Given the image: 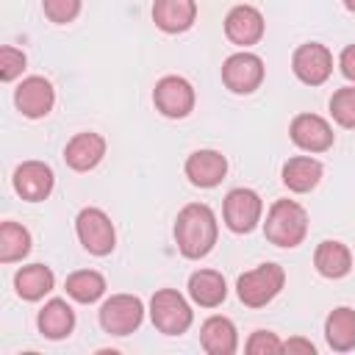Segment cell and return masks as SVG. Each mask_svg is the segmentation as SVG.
<instances>
[{"instance_id": "5b68a950", "label": "cell", "mask_w": 355, "mask_h": 355, "mask_svg": "<svg viewBox=\"0 0 355 355\" xmlns=\"http://www.w3.org/2000/svg\"><path fill=\"white\" fill-rule=\"evenodd\" d=\"M144 319V305L136 294H114L100 305V327L111 336L133 333Z\"/></svg>"}, {"instance_id": "44dd1931", "label": "cell", "mask_w": 355, "mask_h": 355, "mask_svg": "<svg viewBox=\"0 0 355 355\" xmlns=\"http://www.w3.org/2000/svg\"><path fill=\"white\" fill-rule=\"evenodd\" d=\"M55 286V275L50 266L44 263H31V266H22L17 275H14V288L22 300L28 302H36L42 300L44 294H50Z\"/></svg>"}, {"instance_id": "7c38bea8", "label": "cell", "mask_w": 355, "mask_h": 355, "mask_svg": "<svg viewBox=\"0 0 355 355\" xmlns=\"http://www.w3.org/2000/svg\"><path fill=\"white\" fill-rule=\"evenodd\" d=\"M288 133H291V141L305 153H324L336 141V133H333L330 122L319 114H297L291 119Z\"/></svg>"}, {"instance_id": "484cf974", "label": "cell", "mask_w": 355, "mask_h": 355, "mask_svg": "<svg viewBox=\"0 0 355 355\" xmlns=\"http://www.w3.org/2000/svg\"><path fill=\"white\" fill-rule=\"evenodd\" d=\"M31 252V233L19 222H3L0 225V261L14 263L22 261Z\"/></svg>"}, {"instance_id": "8fae6325", "label": "cell", "mask_w": 355, "mask_h": 355, "mask_svg": "<svg viewBox=\"0 0 355 355\" xmlns=\"http://www.w3.org/2000/svg\"><path fill=\"white\" fill-rule=\"evenodd\" d=\"M14 103H17V108H19L22 116H28V119H42V116H47V114L53 111V105H55V89H53V83H50L47 78L31 75V78H25V80L17 86Z\"/></svg>"}, {"instance_id": "d6986e66", "label": "cell", "mask_w": 355, "mask_h": 355, "mask_svg": "<svg viewBox=\"0 0 355 355\" xmlns=\"http://www.w3.org/2000/svg\"><path fill=\"white\" fill-rule=\"evenodd\" d=\"M36 324H39V333L50 341H58V338H67L75 327V311L69 308L67 300H50L44 302V308L39 311L36 316Z\"/></svg>"}, {"instance_id": "d4e9b609", "label": "cell", "mask_w": 355, "mask_h": 355, "mask_svg": "<svg viewBox=\"0 0 355 355\" xmlns=\"http://www.w3.org/2000/svg\"><path fill=\"white\" fill-rule=\"evenodd\" d=\"M64 288L75 302L89 305V302H97L105 294V277L100 272H94V269H78V272H72L67 277Z\"/></svg>"}, {"instance_id": "f1b7e54d", "label": "cell", "mask_w": 355, "mask_h": 355, "mask_svg": "<svg viewBox=\"0 0 355 355\" xmlns=\"http://www.w3.org/2000/svg\"><path fill=\"white\" fill-rule=\"evenodd\" d=\"M44 17L55 25H67L80 14V0H42Z\"/></svg>"}, {"instance_id": "2e32d148", "label": "cell", "mask_w": 355, "mask_h": 355, "mask_svg": "<svg viewBox=\"0 0 355 355\" xmlns=\"http://www.w3.org/2000/svg\"><path fill=\"white\" fill-rule=\"evenodd\" d=\"M105 155V139L100 133H92V130H83V133H75L67 147H64V161L69 169L75 172H89L94 169Z\"/></svg>"}, {"instance_id": "f546056e", "label": "cell", "mask_w": 355, "mask_h": 355, "mask_svg": "<svg viewBox=\"0 0 355 355\" xmlns=\"http://www.w3.org/2000/svg\"><path fill=\"white\" fill-rule=\"evenodd\" d=\"M250 355H277L283 352V341L269 333V330H255L250 338H247V347H244Z\"/></svg>"}, {"instance_id": "1f68e13d", "label": "cell", "mask_w": 355, "mask_h": 355, "mask_svg": "<svg viewBox=\"0 0 355 355\" xmlns=\"http://www.w3.org/2000/svg\"><path fill=\"white\" fill-rule=\"evenodd\" d=\"M283 352H288V355H294V352L313 355V352H316V347H313L308 338H288V341H283Z\"/></svg>"}, {"instance_id": "83f0119b", "label": "cell", "mask_w": 355, "mask_h": 355, "mask_svg": "<svg viewBox=\"0 0 355 355\" xmlns=\"http://www.w3.org/2000/svg\"><path fill=\"white\" fill-rule=\"evenodd\" d=\"M25 53L22 50H17V47H11V44H6V47H0V80L3 83H11L14 78H19L22 75V69H25Z\"/></svg>"}, {"instance_id": "e0dca14e", "label": "cell", "mask_w": 355, "mask_h": 355, "mask_svg": "<svg viewBox=\"0 0 355 355\" xmlns=\"http://www.w3.org/2000/svg\"><path fill=\"white\" fill-rule=\"evenodd\" d=\"M197 19L194 0H155L153 3V22L164 33H183Z\"/></svg>"}, {"instance_id": "4fadbf2b", "label": "cell", "mask_w": 355, "mask_h": 355, "mask_svg": "<svg viewBox=\"0 0 355 355\" xmlns=\"http://www.w3.org/2000/svg\"><path fill=\"white\" fill-rule=\"evenodd\" d=\"M14 191L28 200V202H42L50 197L53 191V169L44 164V161H22L17 169H14Z\"/></svg>"}, {"instance_id": "5bb4252c", "label": "cell", "mask_w": 355, "mask_h": 355, "mask_svg": "<svg viewBox=\"0 0 355 355\" xmlns=\"http://www.w3.org/2000/svg\"><path fill=\"white\" fill-rule=\"evenodd\" d=\"M263 28H266L263 14L255 6H236L225 17V36L239 47L258 44L263 36Z\"/></svg>"}, {"instance_id": "30bf717a", "label": "cell", "mask_w": 355, "mask_h": 355, "mask_svg": "<svg viewBox=\"0 0 355 355\" xmlns=\"http://www.w3.org/2000/svg\"><path fill=\"white\" fill-rule=\"evenodd\" d=\"M291 69L294 75L308 83V86H322L330 72H333V55L324 44L319 42H308V44H300L291 55Z\"/></svg>"}, {"instance_id": "9c48e42d", "label": "cell", "mask_w": 355, "mask_h": 355, "mask_svg": "<svg viewBox=\"0 0 355 355\" xmlns=\"http://www.w3.org/2000/svg\"><path fill=\"white\" fill-rule=\"evenodd\" d=\"M222 80L236 94H252L263 80V61L255 53H233L222 64Z\"/></svg>"}, {"instance_id": "cb8c5ba5", "label": "cell", "mask_w": 355, "mask_h": 355, "mask_svg": "<svg viewBox=\"0 0 355 355\" xmlns=\"http://www.w3.org/2000/svg\"><path fill=\"white\" fill-rule=\"evenodd\" d=\"M324 338H327L330 349L349 352L355 347V311L347 305L330 311V316L324 322Z\"/></svg>"}, {"instance_id": "4316f807", "label": "cell", "mask_w": 355, "mask_h": 355, "mask_svg": "<svg viewBox=\"0 0 355 355\" xmlns=\"http://www.w3.org/2000/svg\"><path fill=\"white\" fill-rule=\"evenodd\" d=\"M330 114L341 128H355V86L336 89L330 97Z\"/></svg>"}, {"instance_id": "52a82bcc", "label": "cell", "mask_w": 355, "mask_h": 355, "mask_svg": "<svg viewBox=\"0 0 355 355\" xmlns=\"http://www.w3.org/2000/svg\"><path fill=\"white\" fill-rule=\"evenodd\" d=\"M155 108L169 119H183L194 108V86L180 75H164L153 89Z\"/></svg>"}, {"instance_id": "ba28073f", "label": "cell", "mask_w": 355, "mask_h": 355, "mask_svg": "<svg viewBox=\"0 0 355 355\" xmlns=\"http://www.w3.org/2000/svg\"><path fill=\"white\" fill-rule=\"evenodd\" d=\"M261 214H263V202H261L258 191H252V189H233V191H227L225 205H222V216H225V225L233 233L255 230L258 222H261Z\"/></svg>"}, {"instance_id": "4dcf8cb0", "label": "cell", "mask_w": 355, "mask_h": 355, "mask_svg": "<svg viewBox=\"0 0 355 355\" xmlns=\"http://www.w3.org/2000/svg\"><path fill=\"white\" fill-rule=\"evenodd\" d=\"M338 67H341V75H344L347 80L355 83V44H349V47L341 50V55H338Z\"/></svg>"}, {"instance_id": "7402d4cb", "label": "cell", "mask_w": 355, "mask_h": 355, "mask_svg": "<svg viewBox=\"0 0 355 355\" xmlns=\"http://www.w3.org/2000/svg\"><path fill=\"white\" fill-rule=\"evenodd\" d=\"M313 263H316V272L322 277H330V280H338L344 277L349 269H352V252L347 250V244L341 241H322L313 252Z\"/></svg>"}, {"instance_id": "3957f363", "label": "cell", "mask_w": 355, "mask_h": 355, "mask_svg": "<svg viewBox=\"0 0 355 355\" xmlns=\"http://www.w3.org/2000/svg\"><path fill=\"white\" fill-rule=\"evenodd\" d=\"M283 283H286V272L280 263H261L239 277L236 294L247 308H263L280 294Z\"/></svg>"}, {"instance_id": "7a4b0ae2", "label": "cell", "mask_w": 355, "mask_h": 355, "mask_svg": "<svg viewBox=\"0 0 355 355\" xmlns=\"http://www.w3.org/2000/svg\"><path fill=\"white\" fill-rule=\"evenodd\" d=\"M305 233H308L305 208L300 202H294V200H275L269 214H266V222H263V236L275 247L291 250V247L302 244Z\"/></svg>"}, {"instance_id": "d6a6232c", "label": "cell", "mask_w": 355, "mask_h": 355, "mask_svg": "<svg viewBox=\"0 0 355 355\" xmlns=\"http://www.w3.org/2000/svg\"><path fill=\"white\" fill-rule=\"evenodd\" d=\"M344 6H347V11H352V14H355V0H344Z\"/></svg>"}, {"instance_id": "8992f818", "label": "cell", "mask_w": 355, "mask_h": 355, "mask_svg": "<svg viewBox=\"0 0 355 355\" xmlns=\"http://www.w3.org/2000/svg\"><path fill=\"white\" fill-rule=\"evenodd\" d=\"M75 230H78V239H80L86 252L108 255L114 250L116 233H114V225L103 208H83L75 219Z\"/></svg>"}, {"instance_id": "ac0fdd59", "label": "cell", "mask_w": 355, "mask_h": 355, "mask_svg": "<svg viewBox=\"0 0 355 355\" xmlns=\"http://www.w3.org/2000/svg\"><path fill=\"white\" fill-rule=\"evenodd\" d=\"M200 344L208 355H233L239 347L236 324L227 316H211L200 327Z\"/></svg>"}, {"instance_id": "ffe728a7", "label": "cell", "mask_w": 355, "mask_h": 355, "mask_svg": "<svg viewBox=\"0 0 355 355\" xmlns=\"http://www.w3.org/2000/svg\"><path fill=\"white\" fill-rule=\"evenodd\" d=\"M189 297L202 308H216L227 297V283L214 269H197L189 277Z\"/></svg>"}, {"instance_id": "603a6c76", "label": "cell", "mask_w": 355, "mask_h": 355, "mask_svg": "<svg viewBox=\"0 0 355 355\" xmlns=\"http://www.w3.org/2000/svg\"><path fill=\"white\" fill-rule=\"evenodd\" d=\"M319 180H322V164L311 155H294L283 164V183L297 194L311 191Z\"/></svg>"}, {"instance_id": "6da1fadb", "label": "cell", "mask_w": 355, "mask_h": 355, "mask_svg": "<svg viewBox=\"0 0 355 355\" xmlns=\"http://www.w3.org/2000/svg\"><path fill=\"white\" fill-rule=\"evenodd\" d=\"M216 236H219L216 214L205 202H189L180 208L175 219V241L186 258L197 261L208 255L216 244Z\"/></svg>"}, {"instance_id": "9a60e30c", "label": "cell", "mask_w": 355, "mask_h": 355, "mask_svg": "<svg viewBox=\"0 0 355 355\" xmlns=\"http://www.w3.org/2000/svg\"><path fill=\"white\" fill-rule=\"evenodd\" d=\"M227 175V158L219 150H194L186 158V178L200 189H214Z\"/></svg>"}, {"instance_id": "277c9868", "label": "cell", "mask_w": 355, "mask_h": 355, "mask_svg": "<svg viewBox=\"0 0 355 355\" xmlns=\"http://www.w3.org/2000/svg\"><path fill=\"white\" fill-rule=\"evenodd\" d=\"M150 319L164 336H180L191 327V305L175 288H158L150 300Z\"/></svg>"}]
</instances>
